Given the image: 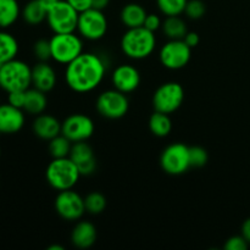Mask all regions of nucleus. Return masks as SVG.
Segmentation results:
<instances>
[{
  "instance_id": "f03ea898",
  "label": "nucleus",
  "mask_w": 250,
  "mask_h": 250,
  "mask_svg": "<svg viewBox=\"0 0 250 250\" xmlns=\"http://www.w3.org/2000/svg\"><path fill=\"white\" fill-rule=\"evenodd\" d=\"M156 38L154 32L146 27L127 28L121 38V50L127 58L133 60H143L154 53Z\"/></svg>"
},
{
  "instance_id": "ea45409f",
  "label": "nucleus",
  "mask_w": 250,
  "mask_h": 250,
  "mask_svg": "<svg viewBox=\"0 0 250 250\" xmlns=\"http://www.w3.org/2000/svg\"><path fill=\"white\" fill-rule=\"evenodd\" d=\"M39 1H41V4L43 5L44 9H45L46 11H49V10H50L51 7L59 1V0H39Z\"/></svg>"
},
{
  "instance_id": "412c9836",
  "label": "nucleus",
  "mask_w": 250,
  "mask_h": 250,
  "mask_svg": "<svg viewBox=\"0 0 250 250\" xmlns=\"http://www.w3.org/2000/svg\"><path fill=\"white\" fill-rule=\"evenodd\" d=\"M48 106V99L45 93L37 88H28L26 90V100H24L23 110L31 115H41L45 111Z\"/></svg>"
},
{
  "instance_id": "5701e85b",
  "label": "nucleus",
  "mask_w": 250,
  "mask_h": 250,
  "mask_svg": "<svg viewBox=\"0 0 250 250\" xmlns=\"http://www.w3.org/2000/svg\"><path fill=\"white\" fill-rule=\"evenodd\" d=\"M19 54V42L11 33L0 29V65L16 59Z\"/></svg>"
},
{
  "instance_id": "6ab92c4d",
  "label": "nucleus",
  "mask_w": 250,
  "mask_h": 250,
  "mask_svg": "<svg viewBox=\"0 0 250 250\" xmlns=\"http://www.w3.org/2000/svg\"><path fill=\"white\" fill-rule=\"evenodd\" d=\"M98 232L94 225L89 221H81L73 227L71 242L78 249H88L97 242Z\"/></svg>"
},
{
  "instance_id": "423d86ee",
  "label": "nucleus",
  "mask_w": 250,
  "mask_h": 250,
  "mask_svg": "<svg viewBox=\"0 0 250 250\" xmlns=\"http://www.w3.org/2000/svg\"><path fill=\"white\" fill-rule=\"evenodd\" d=\"M80 12L66 0H59L48 11L46 22L54 33H72L77 31Z\"/></svg>"
},
{
  "instance_id": "e433bc0d",
  "label": "nucleus",
  "mask_w": 250,
  "mask_h": 250,
  "mask_svg": "<svg viewBox=\"0 0 250 250\" xmlns=\"http://www.w3.org/2000/svg\"><path fill=\"white\" fill-rule=\"evenodd\" d=\"M183 41L186 42V44H187L188 46H190V48L193 49V48H195L198 44H199V42H200L199 34L195 33V32H187V34L185 36Z\"/></svg>"
},
{
  "instance_id": "9b49d317",
  "label": "nucleus",
  "mask_w": 250,
  "mask_h": 250,
  "mask_svg": "<svg viewBox=\"0 0 250 250\" xmlns=\"http://www.w3.org/2000/svg\"><path fill=\"white\" fill-rule=\"evenodd\" d=\"M98 112L105 119L119 120L127 114L129 102L126 94L117 89H109L103 92L95 103Z\"/></svg>"
},
{
  "instance_id": "39448f33",
  "label": "nucleus",
  "mask_w": 250,
  "mask_h": 250,
  "mask_svg": "<svg viewBox=\"0 0 250 250\" xmlns=\"http://www.w3.org/2000/svg\"><path fill=\"white\" fill-rule=\"evenodd\" d=\"M51 59L61 65H67L83 53V42L81 36L72 33H54L49 39Z\"/></svg>"
},
{
  "instance_id": "2eb2a0df",
  "label": "nucleus",
  "mask_w": 250,
  "mask_h": 250,
  "mask_svg": "<svg viewBox=\"0 0 250 250\" xmlns=\"http://www.w3.org/2000/svg\"><path fill=\"white\" fill-rule=\"evenodd\" d=\"M70 158L77 165L82 176H89L97 170V159L92 146L87 143V141L72 143Z\"/></svg>"
},
{
  "instance_id": "79ce46f5",
  "label": "nucleus",
  "mask_w": 250,
  "mask_h": 250,
  "mask_svg": "<svg viewBox=\"0 0 250 250\" xmlns=\"http://www.w3.org/2000/svg\"><path fill=\"white\" fill-rule=\"evenodd\" d=\"M0 154H1V150H0Z\"/></svg>"
},
{
  "instance_id": "1a4fd4ad",
  "label": "nucleus",
  "mask_w": 250,
  "mask_h": 250,
  "mask_svg": "<svg viewBox=\"0 0 250 250\" xmlns=\"http://www.w3.org/2000/svg\"><path fill=\"white\" fill-rule=\"evenodd\" d=\"M160 166L166 173L178 176L190 167L189 146L185 143H173L166 146L160 156Z\"/></svg>"
},
{
  "instance_id": "f8f14e48",
  "label": "nucleus",
  "mask_w": 250,
  "mask_h": 250,
  "mask_svg": "<svg viewBox=\"0 0 250 250\" xmlns=\"http://www.w3.org/2000/svg\"><path fill=\"white\" fill-rule=\"evenodd\" d=\"M95 131V125L89 116L84 114H72L61 124V134L72 143L88 141Z\"/></svg>"
},
{
  "instance_id": "f3484780",
  "label": "nucleus",
  "mask_w": 250,
  "mask_h": 250,
  "mask_svg": "<svg viewBox=\"0 0 250 250\" xmlns=\"http://www.w3.org/2000/svg\"><path fill=\"white\" fill-rule=\"evenodd\" d=\"M56 72L48 61H39L32 67V85L44 93L53 90L56 85Z\"/></svg>"
},
{
  "instance_id": "f704fd0d",
  "label": "nucleus",
  "mask_w": 250,
  "mask_h": 250,
  "mask_svg": "<svg viewBox=\"0 0 250 250\" xmlns=\"http://www.w3.org/2000/svg\"><path fill=\"white\" fill-rule=\"evenodd\" d=\"M144 27L146 29L151 32H156L161 28L163 26V21H161L160 17L155 14H148L146 17V21H144Z\"/></svg>"
},
{
  "instance_id": "aec40b11",
  "label": "nucleus",
  "mask_w": 250,
  "mask_h": 250,
  "mask_svg": "<svg viewBox=\"0 0 250 250\" xmlns=\"http://www.w3.org/2000/svg\"><path fill=\"white\" fill-rule=\"evenodd\" d=\"M146 10L142 5L131 2V4L125 5L124 9L121 10V22L127 28H136V27H142L144 24L146 17Z\"/></svg>"
},
{
  "instance_id": "7c9ffc66",
  "label": "nucleus",
  "mask_w": 250,
  "mask_h": 250,
  "mask_svg": "<svg viewBox=\"0 0 250 250\" xmlns=\"http://www.w3.org/2000/svg\"><path fill=\"white\" fill-rule=\"evenodd\" d=\"M207 12V6L202 0H188L187 6H186L185 14L190 20H199Z\"/></svg>"
},
{
  "instance_id": "bb28decb",
  "label": "nucleus",
  "mask_w": 250,
  "mask_h": 250,
  "mask_svg": "<svg viewBox=\"0 0 250 250\" xmlns=\"http://www.w3.org/2000/svg\"><path fill=\"white\" fill-rule=\"evenodd\" d=\"M71 148H72V142L66 138L63 134H59L55 138L49 141L48 149L53 159L67 158L70 156Z\"/></svg>"
},
{
  "instance_id": "58836bf2",
  "label": "nucleus",
  "mask_w": 250,
  "mask_h": 250,
  "mask_svg": "<svg viewBox=\"0 0 250 250\" xmlns=\"http://www.w3.org/2000/svg\"><path fill=\"white\" fill-rule=\"evenodd\" d=\"M109 2L110 0H92V7L104 11L107 7V5H109Z\"/></svg>"
},
{
  "instance_id": "a211bd4d",
  "label": "nucleus",
  "mask_w": 250,
  "mask_h": 250,
  "mask_svg": "<svg viewBox=\"0 0 250 250\" xmlns=\"http://www.w3.org/2000/svg\"><path fill=\"white\" fill-rule=\"evenodd\" d=\"M32 128H33L34 134L38 138L44 139V141H50V139L61 134V122L53 115L41 114L37 115Z\"/></svg>"
},
{
  "instance_id": "0eeeda50",
  "label": "nucleus",
  "mask_w": 250,
  "mask_h": 250,
  "mask_svg": "<svg viewBox=\"0 0 250 250\" xmlns=\"http://www.w3.org/2000/svg\"><path fill=\"white\" fill-rule=\"evenodd\" d=\"M185 100V89L177 82H166L155 90L153 95V106L155 111L172 114L177 111Z\"/></svg>"
},
{
  "instance_id": "20e7f679",
  "label": "nucleus",
  "mask_w": 250,
  "mask_h": 250,
  "mask_svg": "<svg viewBox=\"0 0 250 250\" xmlns=\"http://www.w3.org/2000/svg\"><path fill=\"white\" fill-rule=\"evenodd\" d=\"M32 85V67L22 60H10L0 65V88L6 93L27 90Z\"/></svg>"
},
{
  "instance_id": "ddd939ff",
  "label": "nucleus",
  "mask_w": 250,
  "mask_h": 250,
  "mask_svg": "<svg viewBox=\"0 0 250 250\" xmlns=\"http://www.w3.org/2000/svg\"><path fill=\"white\" fill-rule=\"evenodd\" d=\"M55 210L66 221H77L85 212L84 198L72 189L61 190L55 198Z\"/></svg>"
},
{
  "instance_id": "4468645a",
  "label": "nucleus",
  "mask_w": 250,
  "mask_h": 250,
  "mask_svg": "<svg viewBox=\"0 0 250 250\" xmlns=\"http://www.w3.org/2000/svg\"><path fill=\"white\" fill-rule=\"evenodd\" d=\"M111 82L115 89L128 94L134 92L141 84V73L134 66L124 63L117 66L111 76Z\"/></svg>"
},
{
  "instance_id": "4be33fe9",
  "label": "nucleus",
  "mask_w": 250,
  "mask_h": 250,
  "mask_svg": "<svg viewBox=\"0 0 250 250\" xmlns=\"http://www.w3.org/2000/svg\"><path fill=\"white\" fill-rule=\"evenodd\" d=\"M21 9L17 0H0V28L6 29L16 23Z\"/></svg>"
},
{
  "instance_id": "c756f323",
  "label": "nucleus",
  "mask_w": 250,
  "mask_h": 250,
  "mask_svg": "<svg viewBox=\"0 0 250 250\" xmlns=\"http://www.w3.org/2000/svg\"><path fill=\"white\" fill-rule=\"evenodd\" d=\"M209 160L207 150L202 146H189L190 167H203Z\"/></svg>"
},
{
  "instance_id": "6e6552de",
  "label": "nucleus",
  "mask_w": 250,
  "mask_h": 250,
  "mask_svg": "<svg viewBox=\"0 0 250 250\" xmlns=\"http://www.w3.org/2000/svg\"><path fill=\"white\" fill-rule=\"evenodd\" d=\"M107 19L102 10L94 7L80 12L77 31L82 38L88 41H99L107 32Z\"/></svg>"
},
{
  "instance_id": "9d476101",
  "label": "nucleus",
  "mask_w": 250,
  "mask_h": 250,
  "mask_svg": "<svg viewBox=\"0 0 250 250\" xmlns=\"http://www.w3.org/2000/svg\"><path fill=\"white\" fill-rule=\"evenodd\" d=\"M192 56V48L183 39H168L159 53V59L164 67L168 70H181L188 65Z\"/></svg>"
},
{
  "instance_id": "f257e3e1",
  "label": "nucleus",
  "mask_w": 250,
  "mask_h": 250,
  "mask_svg": "<svg viewBox=\"0 0 250 250\" xmlns=\"http://www.w3.org/2000/svg\"><path fill=\"white\" fill-rule=\"evenodd\" d=\"M106 72L104 60L94 53L83 51L66 65V84L76 93H89L97 89Z\"/></svg>"
},
{
  "instance_id": "4c0bfd02",
  "label": "nucleus",
  "mask_w": 250,
  "mask_h": 250,
  "mask_svg": "<svg viewBox=\"0 0 250 250\" xmlns=\"http://www.w3.org/2000/svg\"><path fill=\"white\" fill-rule=\"evenodd\" d=\"M242 236L246 238V241L250 244V217L247 219L242 225Z\"/></svg>"
},
{
  "instance_id": "b1692460",
  "label": "nucleus",
  "mask_w": 250,
  "mask_h": 250,
  "mask_svg": "<svg viewBox=\"0 0 250 250\" xmlns=\"http://www.w3.org/2000/svg\"><path fill=\"white\" fill-rule=\"evenodd\" d=\"M161 29L168 39H183L188 32L187 23L180 16H166Z\"/></svg>"
},
{
  "instance_id": "473e14b6",
  "label": "nucleus",
  "mask_w": 250,
  "mask_h": 250,
  "mask_svg": "<svg viewBox=\"0 0 250 250\" xmlns=\"http://www.w3.org/2000/svg\"><path fill=\"white\" fill-rule=\"evenodd\" d=\"M249 243L246 241L243 236H233L227 239L224 248L226 250H247Z\"/></svg>"
},
{
  "instance_id": "cd10ccee",
  "label": "nucleus",
  "mask_w": 250,
  "mask_h": 250,
  "mask_svg": "<svg viewBox=\"0 0 250 250\" xmlns=\"http://www.w3.org/2000/svg\"><path fill=\"white\" fill-rule=\"evenodd\" d=\"M188 0H156L159 10L165 16H180L185 12Z\"/></svg>"
},
{
  "instance_id": "393cba45",
  "label": "nucleus",
  "mask_w": 250,
  "mask_h": 250,
  "mask_svg": "<svg viewBox=\"0 0 250 250\" xmlns=\"http://www.w3.org/2000/svg\"><path fill=\"white\" fill-rule=\"evenodd\" d=\"M149 129L155 137H167L172 131V121L168 114L160 111H154L149 119Z\"/></svg>"
},
{
  "instance_id": "a878e982",
  "label": "nucleus",
  "mask_w": 250,
  "mask_h": 250,
  "mask_svg": "<svg viewBox=\"0 0 250 250\" xmlns=\"http://www.w3.org/2000/svg\"><path fill=\"white\" fill-rule=\"evenodd\" d=\"M46 15H48V11L44 9L39 0H31L24 5L23 10H22L23 20L32 26L41 24L44 20H46Z\"/></svg>"
},
{
  "instance_id": "a19ab883",
  "label": "nucleus",
  "mask_w": 250,
  "mask_h": 250,
  "mask_svg": "<svg viewBox=\"0 0 250 250\" xmlns=\"http://www.w3.org/2000/svg\"><path fill=\"white\" fill-rule=\"evenodd\" d=\"M48 250H63V247L58 246V244H54V246L48 247Z\"/></svg>"
},
{
  "instance_id": "7ed1b4c3",
  "label": "nucleus",
  "mask_w": 250,
  "mask_h": 250,
  "mask_svg": "<svg viewBox=\"0 0 250 250\" xmlns=\"http://www.w3.org/2000/svg\"><path fill=\"white\" fill-rule=\"evenodd\" d=\"M81 176L77 165L71 160L70 156L53 159L45 171L46 181L58 192L72 189L78 183Z\"/></svg>"
},
{
  "instance_id": "c9c22d12",
  "label": "nucleus",
  "mask_w": 250,
  "mask_h": 250,
  "mask_svg": "<svg viewBox=\"0 0 250 250\" xmlns=\"http://www.w3.org/2000/svg\"><path fill=\"white\" fill-rule=\"evenodd\" d=\"M78 12H83L92 7V0H66Z\"/></svg>"
},
{
  "instance_id": "dca6fc26",
  "label": "nucleus",
  "mask_w": 250,
  "mask_h": 250,
  "mask_svg": "<svg viewBox=\"0 0 250 250\" xmlns=\"http://www.w3.org/2000/svg\"><path fill=\"white\" fill-rule=\"evenodd\" d=\"M23 125V109L14 106L9 103L0 105V133H17L21 131Z\"/></svg>"
},
{
  "instance_id": "2f4dec72",
  "label": "nucleus",
  "mask_w": 250,
  "mask_h": 250,
  "mask_svg": "<svg viewBox=\"0 0 250 250\" xmlns=\"http://www.w3.org/2000/svg\"><path fill=\"white\" fill-rule=\"evenodd\" d=\"M33 53H34V56H36L39 61L50 60L51 59L50 42L46 41V39H39V41H37L33 45Z\"/></svg>"
},
{
  "instance_id": "c85d7f7f",
  "label": "nucleus",
  "mask_w": 250,
  "mask_h": 250,
  "mask_svg": "<svg viewBox=\"0 0 250 250\" xmlns=\"http://www.w3.org/2000/svg\"><path fill=\"white\" fill-rule=\"evenodd\" d=\"M85 211L92 215H99L106 208V198L99 192H92L84 197Z\"/></svg>"
},
{
  "instance_id": "72a5a7b5",
  "label": "nucleus",
  "mask_w": 250,
  "mask_h": 250,
  "mask_svg": "<svg viewBox=\"0 0 250 250\" xmlns=\"http://www.w3.org/2000/svg\"><path fill=\"white\" fill-rule=\"evenodd\" d=\"M7 103L14 106L23 109L24 100H26V90H16V92L7 93Z\"/></svg>"
}]
</instances>
